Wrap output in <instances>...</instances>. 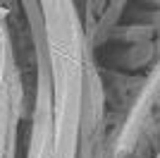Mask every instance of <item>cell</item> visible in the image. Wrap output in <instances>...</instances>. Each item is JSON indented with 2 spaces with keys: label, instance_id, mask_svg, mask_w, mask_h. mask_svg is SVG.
<instances>
[{
  "label": "cell",
  "instance_id": "6da1fadb",
  "mask_svg": "<svg viewBox=\"0 0 160 158\" xmlns=\"http://www.w3.org/2000/svg\"><path fill=\"white\" fill-rule=\"evenodd\" d=\"M0 72H2V36H0Z\"/></svg>",
  "mask_w": 160,
  "mask_h": 158
},
{
  "label": "cell",
  "instance_id": "7a4b0ae2",
  "mask_svg": "<svg viewBox=\"0 0 160 158\" xmlns=\"http://www.w3.org/2000/svg\"><path fill=\"white\" fill-rule=\"evenodd\" d=\"M155 158H160V153H158V156H155Z\"/></svg>",
  "mask_w": 160,
  "mask_h": 158
}]
</instances>
